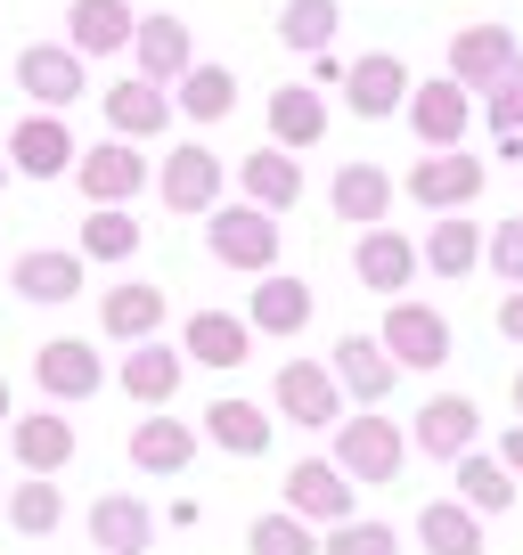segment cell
I'll list each match as a JSON object with an SVG mask.
<instances>
[{"mask_svg": "<svg viewBox=\"0 0 523 555\" xmlns=\"http://www.w3.org/2000/svg\"><path fill=\"white\" fill-rule=\"evenodd\" d=\"M401 457H409V441H401L393 416H344V425H335V474H344L352 490L360 482H401Z\"/></svg>", "mask_w": 523, "mask_h": 555, "instance_id": "cell-1", "label": "cell"}, {"mask_svg": "<svg viewBox=\"0 0 523 555\" xmlns=\"http://www.w3.org/2000/svg\"><path fill=\"white\" fill-rule=\"evenodd\" d=\"M205 237H213V261H229V270L270 278V261H279V221L254 212V205H213L205 212Z\"/></svg>", "mask_w": 523, "mask_h": 555, "instance_id": "cell-2", "label": "cell"}, {"mask_svg": "<svg viewBox=\"0 0 523 555\" xmlns=\"http://www.w3.org/2000/svg\"><path fill=\"white\" fill-rule=\"evenodd\" d=\"M377 344H384L393 367H442V360H450V319H442L434 302H393Z\"/></svg>", "mask_w": 523, "mask_h": 555, "instance_id": "cell-3", "label": "cell"}, {"mask_svg": "<svg viewBox=\"0 0 523 555\" xmlns=\"http://www.w3.org/2000/svg\"><path fill=\"white\" fill-rule=\"evenodd\" d=\"M515 34L507 25H458L450 34V82L458 90H499L507 74H515Z\"/></svg>", "mask_w": 523, "mask_h": 555, "instance_id": "cell-4", "label": "cell"}, {"mask_svg": "<svg viewBox=\"0 0 523 555\" xmlns=\"http://www.w3.org/2000/svg\"><path fill=\"white\" fill-rule=\"evenodd\" d=\"M0 147H9V172H25V180H58V172H74V131L58 115H25L17 131H0Z\"/></svg>", "mask_w": 523, "mask_h": 555, "instance_id": "cell-5", "label": "cell"}, {"mask_svg": "<svg viewBox=\"0 0 523 555\" xmlns=\"http://www.w3.org/2000/svg\"><path fill=\"white\" fill-rule=\"evenodd\" d=\"M270 400H279L286 425H344V384H335L319 360H286Z\"/></svg>", "mask_w": 523, "mask_h": 555, "instance_id": "cell-6", "label": "cell"}, {"mask_svg": "<svg viewBox=\"0 0 523 555\" xmlns=\"http://www.w3.org/2000/svg\"><path fill=\"white\" fill-rule=\"evenodd\" d=\"M74 180H82V196L106 212V205H123V196L148 189V156L123 147V139H106V147H82V156H74Z\"/></svg>", "mask_w": 523, "mask_h": 555, "instance_id": "cell-7", "label": "cell"}, {"mask_svg": "<svg viewBox=\"0 0 523 555\" xmlns=\"http://www.w3.org/2000/svg\"><path fill=\"white\" fill-rule=\"evenodd\" d=\"M409 66L393 50H368V57H352L344 66V99H352V115H368V122H384L393 106H409Z\"/></svg>", "mask_w": 523, "mask_h": 555, "instance_id": "cell-8", "label": "cell"}, {"mask_svg": "<svg viewBox=\"0 0 523 555\" xmlns=\"http://www.w3.org/2000/svg\"><path fill=\"white\" fill-rule=\"evenodd\" d=\"M34 384L50 400H90L106 384V367H99V351H90L82 335H50V344L34 351Z\"/></svg>", "mask_w": 523, "mask_h": 555, "instance_id": "cell-9", "label": "cell"}, {"mask_svg": "<svg viewBox=\"0 0 523 555\" xmlns=\"http://www.w3.org/2000/svg\"><path fill=\"white\" fill-rule=\"evenodd\" d=\"M286 515L295 522H352V482L335 474V457H303L295 474H286Z\"/></svg>", "mask_w": 523, "mask_h": 555, "instance_id": "cell-10", "label": "cell"}, {"mask_svg": "<svg viewBox=\"0 0 523 555\" xmlns=\"http://www.w3.org/2000/svg\"><path fill=\"white\" fill-rule=\"evenodd\" d=\"M409 196H418V205H434V212L474 205V196H483V156L450 147V156H425V164H409Z\"/></svg>", "mask_w": 523, "mask_h": 555, "instance_id": "cell-11", "label": "cell"}, {"mask_svg": "<svg viewBox=\"0 0 523 555\" xmlns=\"http://www.w3.org/2000/svg\"><path fill=\"white\" fill-rule=\"evenodd\" d=\"M148 539H156V506H148V499H131V490L90 499V547H106V555H148Z\"/></svg>", "mask_w": 523, "mask_h": 555, "instance_id": "cell-12", "label": "cell"}, {"mask_svg": "<svg viewBox=\"0 0 523 555\" xmlns=\"http://www.w3.org/2000/svg\"><path fill=\"white\" fill-rule=\"evenodd\" d=\"M474 434H483V409H474L467 392H434L418 409V450L425 457H450V466H458V457L474 450Z\"/></svg>", "mask_w": 523, "mask_h": 555, "instance_id": "cell-13", "label": "cell"}, {"mask_svg": "<svg viewBox=\"0 0 523 555\" xmlns=\"http://www.w3.org/2000/svg\"><path fill=\"white\" fill-rule=\"evenodd\" d=\"M66 50L74 57H115L131 50V34H140V17H131V0H74L66 9Z\"/></svg>", "mask_w": 523, "mask_h": 555, "instance_id": "cell-14", "label": "cell"}, {"mask_svg": "<svg viewBox=\"0 0 523 555\" xmlns=\"http://www.w3.org/2000/svg\"><path fill=\"white\" fill-rule=\"evenodd\" d=\"M17 90H34L41 115H58V106H74L90 82H82V57H74V50L41 41V50H25V57H17Z\"/></svg>", "mask_w": 523, "mask_h": 555, "instance_id": "cell-15", "label": "cell"}, {"mask_svg": "<svg viewBox=\"0 0 523 555\" xmlns=\"http://www.w3.org/2000/svg\"><path fill=\"white\" fill-rule=\"evenodd\" d=\"M467 115H474V106H467V90H458L450 74H442V82H418V90H409V122H418V139H425V147H442V156H450L458 139H467Z\"/></svg>", "mask_w": 523, "mask_h": 555, "instance_id": "cell-16", "label": "cell"}, {"mask_svg": "<svg viewBox=\"0 0 523 555\" xmlns=\"http://www.w3.org/2000/svg\"><path fill=\"white\" fill-rule=\"evenodd\" d=\"M99 106H106V122H115L123 147H131V139H156L164 122H173V99H164L156 82H140V74H131V82H106Z\"/></svg>", "mask_w": 523, "mask_h": 555, "instance_id": "cell-17", "label": "cell"}, {"mask_svg": "<svg viewBox=\"0 0 523 555\" xmlns=\"http://www.w3.org/2000/svg\"><path fill=\"white\" fill-rule=\"evenodd\" d=\"M156 189H164L173 212H213V205H221V164H213V147H173Z\"/></svg>", "mask_w": 523, "mask_h": 555, "instance_id": "cell-18", "label": "cell"}, {"mask_svg": "<svg viewBox=\"0 0 523 555\" xmlns=\"http://www.w3.org/2000/svg\"><path fill=\"white\" fill-rule=\"evenodd\" d=\"M131 466L140 474H189L196 466V425H180V416H140V425H131Z\"/></svg>", "mask_w": 523, "mask_h": 555, "instance_id": "cell-19", "label": "cell"}, {"mask_svg": "<svg viewBox=\"0 0 523 555\" xmlns=\"http://www.w3.org/2000/svg\"><path fill=\"white\" fill-rule=\"evenodd\" d=\"M352 270H360V286H377V295L401 302V286L418 278V245H409L401 229H368L360 254H352Z\"/></svg>", "mask_w": 523, "mask_h": 555, "instance_id": "cell-20", "label": "cell"}, {"mask_svg": "<svg viewBox=\"0 0 523 555\" xmlns=\"http://www.w3.org/2000/svg\"><path fill=\"white\" fill-rule=\"evenodd\" d=\"M131 50H140V82H180V74L196 66V50H189V25L180 17H140V34H131Z\"/></svg>", "mask_w": 523, "mask_h": 555, "instance_id": "cell-21", "label": "cell"}, {"mask_svg": "<svg viewBox=\"0 0 523 555\" xmlns=\"http://www.w3.org/2000/svg\"><path fill=\"white\" fill-rule=\"evenodd\" d=\"M335 384H344L352 400H368V409H377L384 392H393V376H401V367L384 360V344L377 335H344V344H335V367H328Z\"/></svg>", "mask_w": 523, "mask_h": 555, "instance_id": "cell-22", "label": "cell"}, {"mask_svg": "<svg viewBox=\"0 0 523 555\" xmlns=\"http://www.w3.org/2000/svg\"><path fill=\"white\" fill-rule=\"evenodd\" d=\"M99 327L115 335V344H156V327H164V286H106Z\"/></svg>", "mask_w": 523, "mask_h": 555, "instance_id": "cell-23", "label": "cell"}, {"mask_svg": "<svg viewBox=\"0 0 523 555\" xmlns=\"http://www.w3.org/2000/svg\"><path fill=\"white\" fill-rule=\"evenodd\" d=\"M180 351H189L196 367H245V351H254V327L229 311H196L189 335H180Z\"/></svg>", "mask_w": 523, "mask_h": 555, "instance_id": "cell-24", "label": "cell"}, {"mask_svg": "<svg viewBox=\"0 0 523 555\" xmlns=\"http://www.w3.org/2000/svg\"><path fill=\"white\" fill-rule=\"evenodd\" d=\"M238 180H245V205H254V212H286V205L303 196V164L286 156V147H262V156H245Z\"/></svg>", "mask_w": 523, "mask_h": 555, "instance_id": "cell-25", "label": "cell"}, {"mask_svg": "<svg viewBox=\"0 0 523 555\" xmlns=\"http://www.w3.org/2000/svg\"><path fill=\"white\" fill-rule=\"evenodd\" d=\"M245 327H262V335H303V327H311V286H303V278H262L254 302H245Z\"/></svg>", "mask_w": 523, "mask_h": 555, "instance_id": "cell-26", "label": "cell"}, {"mask_svg": "<svg viewBox=\"0 0 523 555\" xmlns=\"http://www.w3.org/2000/svg\"><path fill=\"white\" fill-rule=\"evenodd\" d=\"M9 441H17V466L41 474V482L74 457V425L66 416H9Z\"/></svg>", "mask_w": 523, "mask_h": 555, "instance_id": "cell-27", "label": "cell"}, {"mask_svg": "<svg viewBox=\"0 0 523 555\" xmlns=\"http://www.w3.org/2000/svg\"><path fill=\"white\" fill-rule=\"evenodd\" d=\"M384 212H393V172H377V164H344V172H335V221L384 229Z\"/></svg>", "mask_w": 523, "mask_h": 555, "instance_id": "cell-28", "label": "cell"}, {"mask_svg": "<svg viewBox=\"0 0 523 555\" xmlns=\"http://www.w3.org/2000/svg\"><path fill=\"white\" fill-rule=\"evenodd\" d=\"M123 392L140 400V409H164V400L180 392V351H164V344H131V351H123Z\"/></svg>", "mask_w": 523, "mask_h": 555, "instance_id": "cell-29", "label": "cell"}, {"mask_svg": "<svg viewBox=\"0 0 523 555\" xmlns=\"http://www.w3.org/2000/svg\"><path fill=\"white\" fill-rule=\"evenodd\" d=\"M205 434H213V450H229V457H262L270 450V416H262L254 400H213Z\"/></svg>", "mask_w": 523, "mask_h": 555, "instance_id": "cell-30", "label": "cell"}, {"mask_svg": "<svg viewBox=\"0 0 523 555\" xmlns=\"http://www.w3.org/2000/svg\"><path fill=\"white\" fill-rule=\"evenodd\" d=\"M418 547L425 555H483V515H467L458 499H434L418 515Z\"/></svg>", "mask_w": 523, "mask_h": 555, "instance_id": "cell-31", "label": "cell"}, {"mask_svg": "<svg viewBox=\"0 0 523 555\" xmlns=\"http://www.w3.org/2000/svg\"><path fill=\"white\" fill-rule=\"evenodd\" d=\"M270 139L279 147H319L328 139V106H319V90H270Z\"/></svg>", "mask_w": 523, "mask_h": 555, "instance_id": "cell-32", "label": "cell"}, {"mask_svg": "<svg viewBox=\"0 0 523 555\" xmlns=\"http://www.w3.org/2000/svg\"><path fill=\"white\" fill-rule=\"evenodd\" d=\"M458 506H467V515H507V506H515V474H507L499 457L467 450L458 457Z\"/></svg>", "mask_w": 523, "mask_h": 555, "instance_id": "cell-33", "label": "cell"}, {"mask_svg": "<svg viewBox=\"0 0 523 555\" xmlns=\"http://www.w3.org/2000/svg\"><path fill=\"white\" fill-rule=\"evenodd\" d=\"M17 295L25 302H74L82 295V254H17Z\"/></svg>", "mask_w": 523, "mask_h": 555, "instance_id": "cell-34", "label": "cell"}, {"mask_svg": "<svg viewBox=\"0 0 523 555\" xmlns=\"http://www.w3.org/2000/svg\"><path fill=\"white\" fill-rule=\"evenodd\" d=\"M335 25H344L335 0H286V9H279V41H286V50H311V57H328Z\"/></svg>", "mask_w": 523, "mask_h": 555, "instance_id": "cell-35", "label": "cell"}, {"mask_svg": "<svg viewBox=\"0 0 523 555\" xmlns=\"http://www.w3.org/2000/svg\"><path fill=\"white\" fill-rule=\"evenodd\" d=\"M229 106H238V74L229 66H189L180 74V115L189 122H221Z\"/></svg>", "mask_w": 523, "mask_h": 555, "instance_id": "cell-36", "label": "cell"}, {"mask_svg": "<svg viewBox=\"0 0 523 555\" xmlns=\"http://www.w3.org/2000/svg\"><path fill=\"white\" fill-rule=\"evenodd\" d=\"M418 261H425V270H442V278H467L474 261H483V229L450 212V221H434V237H425V254H418Z\"/></svg>", "mask_w": 523, "mask_h": 555, "instance_id": "cell-37", "label": "cell"}, {"mask_svg": "<svg viewBox=\"0 0 523 555\" xmlns=\"http://www.w3.org/2000/svg\"><path fill=\"white\" fill-rule=\"evenodd\" d=\"M9 522H17V531H34V539H50L58 522H66V490L41 482V474H25V482L9 490Z\"/></svg>", "mask_w": 523, "mask_h": 555, "instance_id": "cell-38", "label": "cell"}, {"mask_svg": "<svg viewBox=\"0 0 523 555\" xmlns=\"http://www.w3.org/2000/svg\"><path fill=\"white\" fill-rule=\"evenodd\" d=\"M131 254H140V221L123 205H106V212L82 221V261H131Z\"/></svg>", "mask_w": 523, "mask_h": 555, "instance_id": "cell-39", "label": "cell"}, {"mask_svg": "<svg viewBox=\"0 0 523 555\" xmlns=\"http://www.w3.org/2000/svg\"><path fill=\"white\" fill-rule=\"evenodd\" d=\"M245 555H319V531H311V522H295V515L279 506V515H254Z\"/></svg>", "mask_w": 523, "mask_h": 555, "instance_id": "cell-40", "label": "cell"}, {"mask_svg": "<svg viewBox=\"0 0 523 555\" xmlns=\"http://www.w3.org/2000/svg\"><path fill=\"white\" fill-rule=\"evenodd\" d=\"M319 555H401V539H393V522H335L328 539H319Z\"/></svg>", "mask_w": 523, "mask_h": 555, "instance_id": "cell-41", "label": "cell"}, {"mask_svg": "<svg viewBox=\"0 0 523 555\" xmlns=\"http://www.w3.org/2000/svg\"><path fill=\"white\" fill-rule=\"evenodd\" d=\"M483 254H490V270H499L507 286H523V221H499V229H490V245H483Z\"/></svg>", "mask_w": 523, "mask_h": 555, "instance_id": "cell-42", "label": "cell"}, {"mask_svg": "<svg viewBox=\"0 0 523 555\" xmlns=\"http://www.w3.org/2000/svg\"><path fill=\"white\" fill-rule=\"evenodd\" d=\"M490 122H499V139H523V57H515V74L490 90Z\"/></svg>", "mask_w": 523, "mask_h": 555, "instance_id": "cell-43", "label": "cell"}, {"mask_svg": "<svg viewBox=\"0 0 523 555\" xmlns=\"http://www.w3.org/2000/svg\"><path fill=\"white\" fill-rule=\"evenodd\" d=\"M499 335H507V344H523V286L499 302Z\"/></svg>", "mask_w": 523, "mask_h": 555, "instance_id": "cell-44", "label": "cell"}, {"mask_svg": "<svg viewBox=\"0 0 523 555\" xmlns=\"http://www.w3.org/2000/svg\"><path fill=\"white\" fill-rule=\"evenodd\" d=\"M499 466H507V474H515V482H523V425H515V434L499 441Z\"/></svg>", "mask_w": 523, "mask_h": 555, "instance_id": "cell-45", "label": "cell"}, {"mask_svg": "<svg viewBox=\"0 0 523 555\" xmlns=\"http://www.w3.org/2000/svg\"><path fill=\"white\" fill-rule=\"evenodd\" d=\"M0 434H9V376H0Z\"/></svg>", "mask_w": 523, "mask_h": 555, "instance_id": "cell-46", "label": "cell"}, {"mask_svg": "<svg viewBox=\"0 0 523 555\" xmlns=\"http://www.w3.org/2000/svg\"><path fill=\"white\" fill-rule=\"evenodd\" d=\"M515 416H523V367H515Z\"/></svg>", "mask_w": 523, "mask_h": 555, "instance_id": "cell-47", "label": "cell"}, {"mask_svg": "<svg viewBox=\"0 0 523 555\" xmlns=\"http://www.w3.org/2000/svg\"><path fill=\"white\" fill-rule=\"evenodd\" d=\"M0 180H9V147H0Z\"/></svg>", "mask_w": 523, "mask_h": 555, "instance_id": "cell-48", "label": "cell"}]
</instances>
